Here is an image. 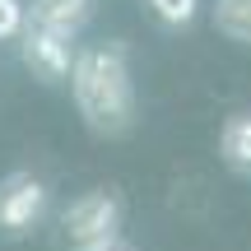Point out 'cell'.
I'll return each instance as SVG.
<instances>
[{
  "label": "cell",
  "mask_w": 251,
  "mask_h": 251,
  "mask_svg": "<svg viewBox=\"0 0 251 251\" xmlns=\"http://www.w3.org/2000/svg\"><path fill=\"white\" fill-rule=\"evenodd\" d=\"M75 56H79L75 37H65V33H56V28H42V24L28 19L24 37H19V61H24V70L33 75L42 89H61V84H70Z\"/></svg>",
  "instance_id": "obj_3"
},
{
  "label": "cell",
  "mask_w": 251,
  "mask_h": 251,
  "mask_svg": "<svg viewBox=\"0 0 251 251\" xmlns=\"http://www.w3.org/2000/svg\"><path fill=\"white\" fill-rule=\"evenodd\" d=\"M219 163L233 177H251V107H233L219 126Z\"/></svg>",
  "instance_id": "obj_5"
},
{
  "label": "cell",
  "mask_w": 251,
  "mask_h": 251,
  "mask_svg": "<svg viewBox=\"0 0 251 251\" xmlns=\"http://www.w3.org/2000/svg\"><path fill=\"white\" fill-rule=\"evenodd\" d=\"M121 237V196L112 186H89L61 214V242L70 251H89Z\"/></svg>",
  "instance_id": "obj_2"
},
{
  "label": "cell",
  "mask_w": 251,
  "mask_h": 251,
  "mask_svg": "<svg viewBox=\"0 0 251 251\" xmlns=\"http://www.w3.org/2000/svg\"><path fill=\"white\" fill-rule=\"evenodd\" d=\"M28 28V0H0V42H19Z\"/></svg>",
  "instance_id": "obj_9"
},
{
  "label": "cell",
  "mask_w": 251,
  "mask_h": 251,
  "mask_svg": "<svg viewBox=\"0 0 251 251\" xmlns=\"http://www.w3.org/2000/svg\"><path fill=\"white\" fill-rule=\"evenodd\" d=\"M47 219V181L33 172H5L0 177V237L19 242Z\"/></svg>",
  "instance_id": "obj_4"
},
{
  "label": "cell",
  "mask_w": 251,
  "mask_h": 251,
  "mask_svg": "<svg viewBox=\"0 0 251 251\" xmlns=\"http://www.w3.org/2000/svg\"><path fill=\"white\" fill-rule=\"evenodd\" d=\"M144 9L163 33H186L200 19V0H144Z\"/></svg>",
  "instance_id": "obj_8"
},
{
  "label": "cell",
  "mask_w": 251,
  "mask_h": 251,
  "mask_svg": "<svg viewBox=\"0 0 251 251\" xmlns=\"http://www.w3.org/2000/svg\"><path fill=\"white\" fill-rule=\"evenodd\" d=\"M89 251H135L130 242H121V237H112V242H102V247H89Z\"/></svg>",
  "instance_id": "obj_10"
},
{
  "label": "cell",
  "mask_w": 251,
  "mask_h": 251,
  "mask_svg": "<svg viewBox=\"0 0 251 251\" xmlns=\"http://www.w3.org/2000/svg\"><path fill=\"white\" fill-rule=\"evenodd\" d=\"M93 9H98V0H28V19L42 28H56L65 37H79L89 28Z\"/></svg>",
  "instance_id": "obj_6"
},
{
  "label": "cell",
  "mask_w": 251,
  "mask_h": 251,
  "mask_svg": "<svg viewBox=\"0 0 251 251\" xmlns=\"http://www.w3.org/2000/svg\"><path fill=\"white\" fill-rule=\"evenodd\" d=\"M70 102L79 112L84 130L98 140H126L140 121V98H135V75H130V51L126 42L79 47L70 70Z\"/></svg>",
  "instance_id": "obj_1"
},
{
  "label": "cell",
  "mask_w": 251,
  "mask_h": 251,
  "mask_svg": "<svg viewBox=\"0 0 251 251\" xmlns=\"http://www.w3.org/2000/svg\"><path fill=\"white\" fill-rule=\"evenodd\" d=\"M214 28L237 47H251V0H214Z\"/></svg>",
  "instance_id": "obj_7"
}]
</instances>
